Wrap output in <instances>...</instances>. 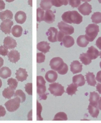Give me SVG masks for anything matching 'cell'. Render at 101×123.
Instances as JSON below:
<instances>
[{
	"label": "cell",
	"mask_w": 101,
	"mask_h": 123,
	"mask_svg": "<svg viewBox=\"0 0 101 123\" xmlns=\"http://www.w3.org/2000/svg\"><path fill=\"white\" fill-rule=\"evenodd\" d=\"M64 22L69 24H79L82 22L83 17L77 11H68L64 12L62 15Z\"/></svg>",
	"instance_id": "1"
},
{
	"label": "cell",
	"mask_w": 101,
	"mask_h": 123,
	"mask_svg": "<svg viewBox=\"0 0 101 123\" xmlns=\"http://www.w3.org/2000/svg\"><path fill=\"white\" fill-rule=\"evenodd\" d=\"M46 82L44 78L42 76L37 77V92L40 99H46L47 97L45 94L46 88L45 86Z\"/></svg>",
	"instance_id": "2"
},
{
	"label": "cell",
	"mask_w": 101,
	"mask_h": 123,
	"mask_svg": "<svg viewBox=\"0 0 101 123\" xmlns=\"http://www.w3.org/2000/svg\"><path fill=\"white\" fill-rule=\"evenodd\" d=\"M99 26L95 24H90L86 28L85 37L89 42H92L99 32Z\"/></svg>",
	"instance_id": "3"
},
{
	"label": "cell",
	"mask_w": 101,
	"mask_h": 123,
	"mask_svg": "<svg viewBox=\"0 0 101 123\" xmlns=\"http://www.w3.org/2000/svg\"><path fill=\"white\" fill-rule=\"evenodd\" d=\"M48 90L54 96H61L64 93V87L58 83L54 82L49 85Z\"/></svg>",
	"instance_id": "4"
},
{
	"label": "cell",
	"mask_w": 101,
	"mask_h": 123,
	"mask_svg": "<svg viewBox=\"0 0 101 123\" xmlns=\"http://www.w3.org/2000/svg\"><path fill=\"white\" fill-rule=\"evenodd\" d=\"M20 103H21V100L19 98H14L6 101L5 105L8 111L13 112L19 108Z\"/></svg>",
	"instance_id": "5"
},
{
	"label": "cell",
	"mask_w": 101,
	"mask_h": 123,
	"mask_svg": "<svg viewBox=\"0 0 101 123\" xmlns=\"http://www.w3.org/2000/svg\"><path fill=\"white\" fill-rule=\"evenodd\" d=\"M64 64L65 63H64L62 58L60 57H55L50 60L49 65L52 69L58 72L63 68Z\"/></svg>",
	"instance_id": "6"
},
{
	"label": "cell",
	"mask_w": 101,
	"mask_h": 123,
	"mask_svg": "<svg viewBox=\"0 0 101 123\" xmlns=\"http://www.w3.org/2000/svg\"><path fill=\"white\" fill-rule=\"evenodd\" d=\"M57 26L60 31L63 33L66 36L70 35L74 33V28L72 26L68 25L63 21L58 23Z\"/></svg>",
	"instance_id": "7"
},
{
	"label": "cell",
	"mask_w": 101,
	"mask_h": 123,
	"mask_svg": "<svg viewBox=\"0 0 101 123\" xmlns=\"http://www.w3.org/2000/svg\"><path fill=\"white\" fill-rule=\"evenodd\" d=\"M13 25V22L11 20L6 19L0 25V29L5 34H10L11 33L12 27Z\"/></svg>",
	"instance_id": "8"
},
{
	"label": "cell",
	"mask_w": 101,
	"mask_h": 123,
	"mask_svg": "<svg viewBox=\"0 0 101 123\" xmlns=\"http://www.w3.org/2000/svg\"><path fill=\"white\" fill-rule=\"evenodd\" d=\"M58 30L54 27H50L47 32L46 33L48 37V39L51 43H55L57 42V36L58 34Z\"/></svg>",
	"instance_id": "9"
},
{
	"label": "cell",
	"mask_w": 101,
	"mask_h": 123,
	"mask_svg": "<svg viewBox=\"0 0 101 123\" xmlns=\"http://www.w3.org/2000/svg\"><path fill=\"white\" fill-rule=\"evenodd\" d=\"M92 6L87 2H85L78 7V11L83 15H89L92 12Z\"/></svg>",
	"instance_id": "10"
},
{
	"label": "cell",
	"mask_w": 101,
	"mask_h": 123,
	"mask_svg": "<svg viewBox=\"0 0 101 123\" xmlns=\"http://www.w3.org/2000/svg\"><path fill=\"white\" fill-rule=\"evenodd\" d=\"M17 46L16 40L11 37H6L4 40V46L7 49L15 48Z\"/></svg>",
	"instance_id": "11"
},
{
	"label": "cell",
	"mask_w": 101,
	"mask_h": 123,
	"mask_svg": "<svg viewBox=\"0 0 101 123\" xmlns=\"http://www.w3.org/2000/svg\"><path fill=\"white\" fill-rule=\"evenodd\" d=\"M70 71L73 74H76L82 72V65L78 61H73L70 65Z\"/></svg>",
	"instance_id": "12"
},
{
	"label": "cell",
	"mask_w": 101,
	"mask_h": 123,
	"mask_svg": "<svg viewBox=\"0 0 101 123\" xmlns=\"http://www.w3.org/2000/svg\"><path fill=\"white\" fill-rule=\"evenodd\" d=\"M85 82L86 80L84 78V76L82 74L76 75L73 77V84L77 87L84 85Z\"/></svg>",
	"instance_id": "13"
},
{
	"label": "cell",
	"mask_w": 101,
	"mask_h": 123,
	"mask_svg": "<svg viewBox=\"0 0 101 123\" xmlns=\"http://www.w3.org/2000/svg\"><path fill=\"white\" fill-rule=\"evenodd\" d=\"M15 75L16 78L18 81L20 82H23L26 80L28 76L26 69L23 68H19V69L16 70Z\"/></svg>",
	"instance_id": "14"
},
{
	"label": "cell",
	"mask_w": 101,
	"mask_h": 123,
	"mask_svg": "<svg viewBox=\"0 0 101 123\" xmlns=\"http://www.w3.org/2000/svg\"><path fill=\"white\" fill-rule=\"evenodd\" d=\"M8 60L12 63H16L20 60V53L16 50H12L8 54Z\"/></svg>",
	"instance_id": "15"
},
{
	"label": "cell",
	"mask_w": 101,
	"mask_h": 123,
	"mask_svg": "<svg viewBox=\"0 0 101 123\" xmlns=\"http://www.w3.org/2000/svg\"><path fill=\"white\" fill-rule=\"evenodd\" d=\"M55 15L51 10L46 11L44 17V21L48 24H51L55 21Z\"/></svg>",
	"instance_id": "16"
},
{
	"label": "cell",
	"mask_w": 101,
	"mask_h": 123,
	"mask_svg": "<svg viewBox=\"0 0 101 123\" xmlns=\"http://www.w3.org/2000/svg\"><path fill=\"white\" fill-rule=\"evenodd\" d=\"M86 54L89 57V58L92 60L96 59L99 56V51L93 46H91L88 48Z\"/></svg>",
	"instance_id": "17"
},
{
	"label": "cell",
	"mask_w": 101,
	"mask_h": 123,
	"mask_svg": "<svg viewBox=\"0 0 101 123\" xmlns=\"http://www.w3.org/2000/svg\"><path fill=\"white\" fill-rule=\"evenodd\" d=\"M100 99V95L96 92H92L90 93V97L89 101V105L93 106H98V101Z\"/></svg>",
	"instance_id": "18"
},
{
	"label": "cell",
	"mask_w": 101,
	"mask_h": 123,
	"mask_svg": "<svg viewBox=\"0 0 101 123\" xmlns=\"http://www.w3.org/2000/svg\"><path fill=\"white\" fill-rule=\"evenodd\" d=\"M45 78L49 83H53L58 78V74L54 70H49L46 72Z\"/></svg>",
	"instance_id": "19"
},
{
	"label": "cell",
	"mask_w": 101,
	"mask_h": 123,
	"mask_svg": "<svg viewBox=\"0 0 101 123\" xmlns=\"http://www.w3.org/2000/svg\"><path fill=\"white\" fill-rule=\"evenodd\" d=\"M49 44H50L47 42L43 41V42H41L37 44V48L38 50L45 54L49 51V49H50Z\"/></svg>",
	"instance_id": "20"
},
{
	"label": "cell",
	"mask_w": 101,
	"mask_h": 123,
	"mask_svg": "<svg viewBox=\"0 0 101 123\" xmlns=\"http://www.w3.org/2000/svg\"><path fill=\"white\" fill-rule=\"evenodd\" d=\"M27 16L26 13L23 11L17 12L15 15V20L17 23L22 24L26 20Z\"/></svg>",
	"instance_id": "21"
},
{
	"label": "cell",
	"mask_w": 101,
	"mask_h": 123,
	"mask_svg": "<svg viewBox=\"0 0 101 123\" xmlns=\"http://www.w3.org/2000/svg\"><path fill=\"white\" fill-rule=\"evenodd\" d=\"M62 42L65 47L69 48L74 45L75 40L71 36H65L63 38Z\"/></svg>",
	"instance_id": "22"
},
{
	"label": "cell",
	"mask_w": 101,
	"mask_h": 123,
	"mask_svg": "<svg viewBox=\"0 0 101 123\" xmlns=\"http://www.w3.org/2000/svg\"><path fill=\"white\" fill-rule=\"evenodd\" d=\"M85 76L88 84L91 86H95L96 84H97V82L94 74L93 73L88 72L86 74Z\"/></svg>",
	"instance_id": "23"
},
{
	"label": "cell",
	"mask_w": 101,
	"mask_h": 123,
	"mask_svg": "<svg viewBox=\"0 0 101 123\" xmlns=\"http://www.w3.org/2000/svg\"><path fill=\"white\" fill-rule=\"evenodd\" d=\"M12 75V71L9 68L4 67L0 68V77L3 79L9 77Z\"/></svg>",
	"instance_id": "24"
},
{
	"label": "cell",
	"mask_w": 101,
	"mask_h": 123,
	"mask_svg": "<svg viewBox=\"0 0 101 123\" xmlns=\"http://www.w3.org/2000/svg\"><path fill=\"white\" fill-rule=\"evenodd\" d=\"M76 43L81 47H85L89 44V42L86 39L85 35H81L77 38Z\"/></svg>",
	"instance_id": "25"
},
{
	"label": "cell",
	"mask_w": 101,
	"mask_h": 123,
	"mask_svg": "<svg viewBox=\"0 0 101 123\" xmlns=\"http://www.w3.org/2000/svg\"><path fill=\"white\" fill-rule=\"evenodd\" d=\"M23 29L21 26L19 25H15L13 27L12 30V33L13 35L16 37H21L22 35Z\"/></svg>",
	"instance_id": "26"
},
{
	"label": "cell",
	"mask_w": 101,
	"mask_h": 123,
	"mask_svg": "<svg viewBox=\"0 0 101 123\" xmlns=\"http://www.w3.org/2000/svg\"><path fill=\"white\" fill-rule=\"evenodd\" d=\"M88 110L89 114L93 118H97L99 114V109L98 106H93L89 105L88 107Z\"/></svg>",
	"instance_id": "27"
},
{
	"label": "cell",
	"mask_w": 101,
	"mask_h": 123,
	"mask_svg": "<svg viewBox=\"0 0 101 123\" xmlns=\"http://www.w3.org/2000/svg\"><path fill=\"white\" fill-rule=\"evenodd\" d=\"M13 18V13L9 11V10H6L5 11L1 12H0V19L2 21H4L6 19L12 20Z\"/></svg>",
	"instance_id": "28"
},
{
	"label": "cell",
	"mask_w": 101,
	"mask_h": 123,
	"mask_svg": "<svg viewBox=\"0 0 101 123\" xmlns=\"http://www.w3.org/2000/svg\"><path fill=\"white\" fill-rule=\"evenodd\" d=\"M14 90L9 87L5 88L4 90V91H3L2 95L5 98L11 99L14 96Z\"/></svg>",
	"instance_id": "29"
},
{
	"label": "cell",
	"mask_w": 101,
	"mask_h": 123,
	"mask_svg": "<svg viewBox=\"0 0 101 123\" xmlns=\"http://www.w3.org/2000/svg\"><path fill=\"white\" fill-rule=\"evenodd\" d=\"M14 98H19L21 100V103H23L26 100V95L21 90H17L13 96Z\"/></svg>",
	"instance_id": "30"
},
{
	"label": "cell",
	"mask_w": 101,
	"mask_h": 123,
	"mask_svg": "<svg viewBox=\"0 0 101 123\" xmlns=\"http://www.w3.org/2000/svg\"><path fill=\"white\" fill-rule=\"evenodd\" d=\"M68 120V117L67 114L65 112H60L57 113L55 115L53 121H67Z\"/></svg>",
	"instance_id": "31"
},
{
	"label": "cell",
	"mask_w": 101,
	"mask_h": 123,
	"mask_svg": "<svg viewBox=\"0 0 101 123\" xmlns=\"http://www.w3.org/2000/svg\"><path fill=\"white\" fill-rule=\"evenodd\" d=\"M91 19L92 20L93 23L99 24L101 23V12H94L91 16Z\"/></svg>",
	"instance_id": "32"
},
{
	"label": "cell",
	"mask_w": 101,
	"mask_h": 123,
	"mask_svg": "<svg viewBox=\"0 0 101 123\" xmlns=\"http://www.w3.org/2000/svg\"><path fill=\"white\" fill-rule=\"evenodd\" d=\"M79 59L85 65H88L92 62V60L86 55V53H82L79 56Z\"/></svg>",
	"instance_id": "33"
},
{
	"label": "cell",
	"mask_w": 101,
	"mask_h": 123,
	"mask_svg": "<svg viewBox=\"0 0 101 123\" xmlns=\"http://www.w3.org/2000/svg\"><path fill=\"white\" fill-rule=\"evenodd\" d=\"M77 91V87L73 84V83L69 85L67 89H66V93L69 96H73L75 94L76 92Z\"/></svg>",
	"instance_id": "34"
},
{
	"label": "cell",
	"mask_w": 101,
	"mask_h": 123,
	"mask_svg": "<svg viewBox=\"0 0 101 123\" xmlns=\"http://www.w3.org/2000/svg\"><path fill=\"white\" fill-rule=\"evenodd\" d=\"M52 5L51 1H42L40 3V6L43 10L47 11L51 8Z\"/></svg>",
	"instance_id": "35"
},
{
	"label": "cell",
	"mask_w": 101,
	"mask_h": 123,
	"mask_svg": "<svg viewBox=\"0 0 101 123\" xmlns=\"http://www.w3.org/2000/svg\"><path fill=\"white\" fill-rule=\"evenodd\" d=\"M44 12L41 8L38 7L37 9V21L40 22L44 21Z\"/></svg>",
	"instance_id": "36"
},
{
	"label": "cell",
	"mask_w": 101,
	"mask_h": 123,
	"mask_svg": "<svg viewBox=\"0 0 101 123\" xmlns=\"http://www.w3.org/2000/svg\"><path fill=\"white\" fill-rule=\"evenodd\" d=\"M43 107L42 105H40V103L38 102V101H37V120H43V118L41 116V113L42 111Z\"/></svg>",
	"instance_id": "37"
},
{
	"label": "cell",
	"mask_w": 101,
	"mask_h": 123,
	"mask_svg": "<svg viewBox=\"0 0 101 123\" xmlns=\"http://www.w3.org/2000/svg\"><path fill=\"white\" fill-rule=\"evenodd\" d=\"M7 84L9 85L10 88H12L14 90L17 87L18 82L16 79L13 78H11L7 80Z\"/></svg>",
	"instance_id": "38"
},
{
	"label": "cell",
	"mask_w": 101,
	"mask_h": 123,
	"mask_svg": "<svg viewBox=\"0 0 101 123\" xmlns=\"http://www.w3.org/2000/svg\"><path fill=\"white\" fill-rule=\"evenodd\" d=\"M52 6L56 7H60L62 5L67 6L68 4V1H51Z\"/></svg>",
	"instance_id": "39"
},
{
	"label": "cell",
	"mask_w": 101,
	"mask_h": 123,
	"mask_svg": "<svg viewBox=\"0 0 101 123\" xmlns=\"http://www.w3.org/2000/svg\"><path fill=\"white\" fill-rule=\"evenodd\" d=\"M45 56L43 53H38L37 54V62L38 64L44 63L45 61Z\"/></svg>",
	"instance_id": "40"
},
{
	"label": "cell",
	"mask_w": 101,
	"mask_h": 123,
	"mask_svg": "<svg viewBox=\"0 0 101 123\" xmlns=\"http://www.w3.org/2000/svg\"><path fill=\"white\" fill-rule=\"evenodd\" d=\"M25 91L29 95H33V84L32 83H28L25 85Z\"/></svg>",
	"instance_id": "41"
},
{
	"label": "cell",
	"mask_w": 101,
	"mask_h": 123,
	"mask_svg": "<svg viewBox=\"0 0 101 123\" xmlns=\"http://www.w3.org/2000/svg\"><path fill=\"white\" fill-rule=\"evenodd\" d=\"M8 49L6 48L4 46H0V55L3 56H6L8 55Z\"/></svg>",
	"instance_id": "42"
},
{
	"label": "cell",
	"mask_w": 101,
	"mask_h": 123,
	"mask_svg": "<svg viewBox=\"0 0 101 123\" xmlns=\"http://www.w3.org/2000/svg\"><path fill=\"white\" fill-rule=\"evenodd\" d=\"M81 3V1H78V0H76V1H69V5L71 6L72 7H77Z\"/></svg>",
	"instance_id": "43"
},
{
	"label": "cell",
	"mask_w": 101,
	"mask_h": 123,
	"mask_svg": "<svg viewBox=\"0 0 101 123\" xmlns=\"http://www.w3.org/2000/svg\"><path fill=\"white\" fill-rule=\"evenodd\" d=\"M68 71V65L65 63L64 64V66L63 67V68L61 69V70H60L59 71H58V74H60L61 75H64L66 74Z\"/></svg>",
	"instance_id": "44"
},
{
	"label": "cell",
	"mask_w": 101,
	"mask_h": 123,
	"mask_svg": "<svg viewBox=\"0 0 101 123\" xmlns=\"http://www.w3.org/2000/svg\"><path fill=\"white\" fill-rule=\"evenodd\" d=\"M66 35L63 33H62L61 31H60L59 32H58L57 36V41H58L59 42H62L63 38Z\"/></svg>",
	"instance_id": "45"
},
{
	"label": "cell",
	"mask_w": 101,
	"mask_h": 123,
	"mask_svg": "<svg viewBox=\"0 0 101 123\" xmlns=\"http://www.w3.org/2000/svg\"><path fill=\"white\" fill-rule=\"evenodd\" d=\"M6 114V111L5 108L2 105H0V117L5 116Z\"/></svg>",
	"instance_id": "46"
},
{
	"label": "cell",
	"mask_w": 101,
	"mask_h": 123,
	"mask_svg": "<svg viewBox=\"0 0 101 123\" xmlns=\"http://www.w3.org/2000/svg\"><path fill=\"white\" fill-rule=\"evenodd\" d=\"M96 45L97 47L101 50V37H99L96 42Z\"/></svg>",
	"instance_id": "47"
},
{
	"label": "cell",
	"mask_w": 101,
	"mask_h": 123,
	"mask_svg": "<svg viewBox=\"0 0 101 123\" xmlns=\"http://www.w3.org/2000/svg\"><path fill=\"white\" fill-rule=\"evenodd\" d=\"M96 80H97V81L98 82L101 83V70L98 72L97 74Z\"/></svg>",
	"instance_id": "48"
},
{
	"label": "cell",
	"mask_w": 101,
	"mask_h": 123,
	"mask_svg": "<svg viewBox=\"0 0 101 123\" xmlns=\"http://www.w3.org/2000/svg\"><path fill=\"white\" fill-rule=\"evenodd\" d=\"M5 3L3 1L0 0V11H2L5 8Z\"/></svg>",
	"instance_id": "49"
},
{
	"label": "cell",
	"mask_w": 101,
	"mask_h": 123,
	"mask_svg": "<svg viewBox=\"0 0 101 123\" xmlns=\"http://www.w3.org/2000/svg\"><path fill=\"white\" fill-rule=\"evenodd\" d=\"M96 90L100 94H101V84H100V83L97 84L96 86Z\"/></svg>",
	"instance_id": "50"
},
{
	"label": "cell",
	"mask_w": 101,
	"mask_h": 123,
	"mask_svg": "<svg viewBox=\"0 0 101 123\" xmlns=\"http://www.w3.org/2000/svg\"><path fill=\"white\" fill-rule=\"evenodd\" d=\"M4 62V61L3 59L1 57H0V68H1V67L3 66Z\"/></svg>",
	"instance_id": "51"
},
{
	"label": "cell",
	"mask_w": 101,
	"mask_h": 123,
	"mask_svg": "<svg viewBox=\"0 0 101 123\" xmlns=\"http://www.w3.org/2000/svg\"><path fill=\"white\" fill-rule=\"evenodd\" d=\"M98 108L101 110V97L100 98V99L98 101Z\"/></svg>",
	"instance_id": "52"
},
{
	"label": "cell",
	"mask_w": 101,
	"mask_h": 123,
	"mask_svg": "<svg viewBox=\"0 0 101 123\" xmlns=\"http://www.w3.org/2000/svg\"><path fill=\"white\" fill-rule=\"evenodd\" d=\"M2 86V80L0 79V88H1Z\"/></svg>",
	"instance_id": "53"
},
{
	"label": "cell",
	"mask_w": 101,
	"mask_h": 123,
	"mask_svg": "<svg viewBox=\"0 0 101 123\" xmlns=\"http://www.w3.org/2000/svg\"><path fill=\"white\" fill-rule=\"evenodd\" d=\"M99 55L100 56V58H101V52H100V53H99Z\"/></svg>",
	"instance_id": "54"
},
{
	"label": "cell",
	"mask_w": 101,
	"mask_h": 123,
	"mask_svg": "<svg viewBox=\"0 0 101 123\" xmlns=\"http://www.w3.org/2000/svg\"><path fill=\"white\" fill-rule=\"evenodd\" d=\"M100 68H101V62L100 63Z\"/></svg>",
	"instance_id": "55"
}]
</instances>
